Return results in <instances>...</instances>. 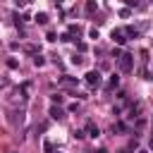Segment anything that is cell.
I'll use <instances>...</instances> for the list:
<instances>
[{"instance_id": "cell-1", "label": "cell", "mask_w": 153, "mask_h": 153, "mask_svg": "<svg viewBox=\"0 0 153 153\" xmlns=\"http://www.w3.org/2000/svg\"><path fill=\"white\" fill-rule=\"evenodd\" d=\"M120 69H122V72H131V69H134V57H131L129 53H122V55H120Z\"/></svg>"}, {"instance_id": "cell-2", "label": "cell", "mask_w": 153, "mask_h": 153, "mask_svg": "<svg viewBox=\"0 0 153 153\" xmlns=\"http://www.w3.org/2000/svg\"><path fill=\"white\" fill-rule=\"evenodd\" d=\"M112 41L115 43H127V29H112Z\"/></svg>"}, {"instance_id": "cell-3", "label": "cell", "mask_w": 153, "mask_h": 153, "mask_svg": "<svg viewBox=\"0 0 153 153\" xmlns=\"http://www.w3.org/2000/svg\"><path fill=\"white\" fill-rule=\"evenodd\" d=\"M86 84L98 86V84H100V72H98V69H91V72L86 74Z\"/></svg>"}, {"instance_id": "cell-4", "label": "cell", "mask_w": 153, "mask_h": 153, "mask_svg": "<svg viewBox=\"0 0 153 153\" xmlns=\"http://www.w3.org/2000/svg\"><path fill=\"white\" fill-rule=\"evenodd\" d=\"M10 122L12 124H22L24 122V112L19 110V112H10Z\"/></svg>"}, {"instance_id": "cell-5", "label": "cell", "mask_w": 153, "mask_h": 153, "mask_svg": "<svg viewBox=\"0 0 153 153\" xmlns=\"http://www.w3.org/2000/svg\"><path fill=\"white\" fill-rule=\"evenodd\" d=\"M50 117H53V120H62V117H65V112H62L57 105H53V108H50Z\"/></svg>"}, {"instance_id": "cell-6", "label": "cell", "mask_w": 153, "mask_h": 153, "mask_svg": "<svg viewBox=\"0 0 153 153\" xmlns=\"http://www.w3.org/2000/svg\"><path fill=\"white\" fill-rule=\"evenodd\" d=\"M86 131H88V136H98V134H100V129H98L93 122H88V124H86Z\"/></svg>"}, {"instance_id": "cell-7", "label": "cell", "mask_w": 153, "mask_h": 153, "mask_svg": "<svg viewBox=\"0 0 153 153\" xmlns=\"http://www.w3.org/2000/svg\"><path fill=\"white\" fill-rule=\"evenodd\" d=\"M136 146H139V143H136V139H134L129 146H124V148H122V151H117V153H131V151H136Z\"/></svg>"}, {"instance_id": "cell-8", "label": "cell", "mask_w": 153, "mask_h": 153, "mask_svg": "<svg viewBox=\"0 0 153 153\" xmlns=\"http://www.w3.org/2000/svg\"><path fill=\"white\" fill-rule=\"evenodd\" d=\"M36 22H38L41 26H45V24H48V14H45V12H41V14H36Z\"/></svg>"}, {"instance_id": "cell-9", "label": "cell", "mask_w": 153, "mask_h": 153, "mask_svg": "<svg viewBox=\"0 0 153 153\" xmlns=\"http://www.w3.org/2000/svg\"><path fill=\"white\" fill-rule=\"evenodd\" d=\"M112 131H129V127L124 122H117V124H112Z\"/></svg>"}, {"instance_id": "cell-10", "label": "cell", "mask_w": 153, "mask_h": 153, "mask_svg": "<svg viewBox=\"0 0 153 153\" xmlns=\"http://www.w3.org/2000/svg\"><path fill=\"white\" fill-rule=\"evenodd\" d=\"M33 65H36V67H43V65H45L43 55H38V53H36V55H33Z\"/></svg>"}, {"instance_id": "cell-11", "label": "cell", "mask_w": 153, "mask_h": 153, "mask_svg": "<svg viewBox=\"0 0 153 153\" xmlns=\"http://www.w3.org/2000/svg\"><path fill=\"white\" fill-rule=\"evenodd\" d=\"M60 81H62V84H69V86H76V79H74V76H62Z\"/></svg>"}, {"instance_id": "cell-12", "label": "cell", "mask_w": 153, "mask_h": 153, "mask_svg": "<svg viewBox=\"0 0 153 153\" xmlns=\"http://www.w3.org/2000/svg\"><path fill=\"white\" fill-rule=\"evenodd\" d=\"M117 84H120V76H117V74H112V76H110V84H108V88H115Z\"/></svg>"}, {"instance_id": "cell-13", "label": "cell", "mask_w": 153, "mask_h": 153, "mask_svg": "<svg viewBox=\"0 0 153 153\" xmlns=\"http://www.w3.org/2000/svg\"><path fill=\"white\" fill-rule=\"evenodd\" d=\"M143 127H146V117H139L136 120V129H143Z\"/></svg>"}, {"instance_id": "cell-14", "label": "cell", "mask_w": 153, "mask_h": 153, "mask_svg": "<svg viewBox=\"0 0 153 153\" xmlns=\"http://www.w3.org/2000/svg\"><path fill=\"white\" fill-rule=\"evenodd\" d=\"M84 136H86L84 129H74V139H84Z\"/></svg>"}, {"instance_id": "cell-15", "label": "cell", "mask_w": 153, "mask_h": 153, "mask_svg": "<svg viewBox=\"0 0 153 153\" xmlns=\"http://www.w3.org/2000/svg\"><path fill=\"white\" fill-rule=\"evenodd\" d=\"M72 62H74V65H81V62H84V57H81V55H74V57H72Z\"/></svg>"}, {"instance_id": "cell-16", "label": "cell", "mask_w": 153, "mask_h": 153, "mask_svg": "<svg viewBox=\"0 0 153 153\" xmlns=\"http://www.w3.org/2000/svg\"><path fill=\"white\" fill-rule=\"evenodd\" d=\"M43 148H45V153H53V143H50V141H45V143H43Z\"/></svg>"}, {"instance_id": "cell-17", "label": "cell", "mask_w": 153, "mask_h": 153, "mask_svg": "<svg viewBox=\"0 0 153 153\" xmlns=\"http://www.w3.org/2000/svg\"><path fill=\"white\" fill-rule=\"evenodd\" d=\"M86 10H88V12H93V10H96V2H93V0H88V5H86Z\"/></svg>"}, {"instance_id": "cell-18", "label": "cell", "mask_w": 153, "mask_h": 153, "mask_svg": "<svg viewBox=\"0 0 153 153\" xmlns=\"http://www.w3.org/2000/svg\"><path fill=\"white\" fill-rule=\"evenodd\" d=\"M62 100H65V98H62L60 93H55V96H53V103H62Z\"/></svg>"}, {"instance_id": "cell-19", "label": "cell", "mask_w": 153, "mask_h": 153, "mask_svg": "<svg viewBox=\"0 0 153 153\" xmlns=\"http://www.w3.org/2000/svg\"><path fill=\"white\" fill-rule=\"evenodd\" d=\"M14 2H17V5H26L29 0H14Z\"/></svg>"}, {"instance_id": "cell-20", "label": "cell", "mask_w": 153, "mask_h": 153, "mask_svg": "<svg viewBox=\"0 0 153 153\" xmlns=\"http://www.w3.org/2000/svg\"><path fill=\"white\" fill-rule=\"evenodd\" d=\"M93 153H108V151H105V148H98V151H93Z\"/></svg>"}, {"instance_id": "cell-21", "label": "cell", "mask_w": 153, "mask_h": 153, "mask_svg": "<svg viewBox=\"0 0 153 153\" xmlns=\"http://www.w3.org/2000/svg\"><path fill=\"white\" fill-rule=\"evenodd\" d=\"M148 146H151V151H153V136H151V141H148Z\"/></svg>"}, {"instance_id": "cell-22", "label": "cell", "mask_w": 153, "mask_h": 153, "mask_svg": "<svg viewBox=\"0 0 153 153\" xmlns=\"http://www.w3.org/2000/svg\"><path fill=\"white\" fill-rule=\"evenodd\" d=\"M139 153H146V151H139Z\"/></svg>"}]
</instances>
